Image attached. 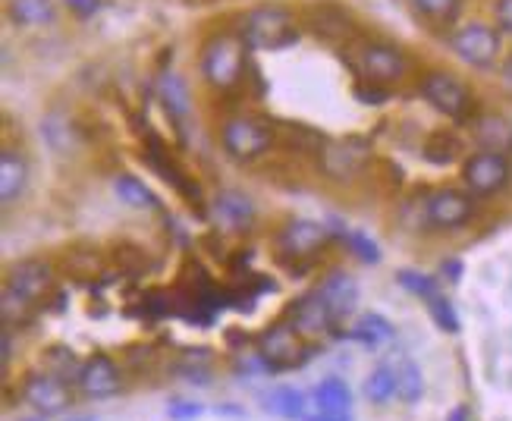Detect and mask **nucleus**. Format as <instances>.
I'll return each mask as SVG.
<instances>
[{"instance_id": "nucleus-1", "label": "nucleus", "mask_w": 512, "mask_h": 421, "mask_svg": "<svg viewBox=\"0 0 512 421\" xmlns=\"http://www.w3.org/2000/svg\"><path fill=\"white\" fill-rule=\"evenodd\" d=\"M54 286V274H51V264H44L38 258H26V261H16L13 268L7 271V283H4V324H19L26 321L35 305L51 293Z\"/></svg>"}, {"instance_id": "nucleus-2", "label": "nucleus", "mask_w": 512, "mask_h": 421, "mask_svg": "<svg viewBox=\"0 0 512 421\" xmlns=\"http://www.w3.org/2000/svg\"><path fill=\"white\" fill-rule=\"evenodd\" d=\"M246 54L249 44L242 32H217L205 41L202 48V76L208 85L227 92V88L239 85L246 76Z\"/></svg>"}, {"instance_id": "nucleus-3", "label": "nucleus", "mask_w": 512, "mask_h": 421, "mask_svg": "<svg viewBox=\"0 0 512 421\" xmlns=\"http://www.w3.org/2000/svg\"><path fill=\"white\" fill-rule=\"evenodd\" d=\"M242 38L249 51H283L299 41L296 16L283 7H258L242 19Z\"/></svg>"}, {"instance_id": "nucleus-4", "label": "nucleus", "mask_w": 512, "mask_h": 421, "mask_svg": "<svg viewBox=\"0 0 512 421\" xmlns=\"http://www.w3.org/2000/svg\"><path fill=\"white\" fill-rule=\"evenodd\" d=\"M418 92H421V98H425L437 110V114H443L453 123H465V120L472 117V110H475L472 92L453 73H443V70L428 73L425 79H421Z\"/></svg>"}, {"instance_id": "nucleus-5", "label": "nucleus", "mask_w": 512, "mask_h": 421, "mask_svg": "<svg viewBox=\"0 0 512 421\" xmlns=\"http://www.w3.org/2000/svg\"><path fill=\"white\" fill-rule=\"evenodd\" d=\"M450 48L462 63L475 66V70H487V66L497 63L503 48L500 29L487 26V22H465L450 35Z\"/></svg>"}, {"instance_id": "nucleus-6", "label": "nucleus", "mask_w": 512, "mask_h": 421, "mask_svg": "<svg viewBox=\"0 0 512 421\" xmlns=\"http://www.w3.org/2000/svg\"><path fill=\"white\" fill-rule=\"evenodd\" d=\"M220 142H224L227 154L233 161H255L261 154L271 148L274 136H271V126L258 117H230L220 129Z\"/></svg>"}, {"instance_id": "nucleus-7", "label": "nucleus", "mask_w": 512, "mask_h": 421, "mask_svg": "<svg viewBox=\"0 0 512 421\" xmlns=\"http://www.w3.org/2000/svg\"><path fill=\"white\" fill-rule=\"evenodd\" d=\"M509 180H512L509 154L478 148L472 158H465V164H462V183L472 195H494V192L506 189Z\"/></svg>"}, {"instance_id": "nucleus-8", "label": "nucleus", "mask_w": 512, "mask_h": 421, "mask_svg": "<svg viewBox=\"0 0 512 421\" xmlns=\"http://www.w3.org/2000/svg\"><path fill=\"white\" fill-rule=\"evenodd\" d=\"M475 214V195L459 189H440L425 202V220L434 230H459Z\"/></svg>"}, {"instance_id": "nucleus-9", "label": "nucleus", "mask_w": 512, "mask_h": 421, "mask_svg": "<svg viewBox=\"0 0 512 421\" xmlns=\"http://www.w3.org/2000/svg\"><path fill=\"white\" fill-rule=\"evenodd\" d=\"M22 396H26V403L44 418L63 415L73 403V393H70V387H66V381L57 378V374H51V371L29 374L26 387H22Z\"/></svg>"}, {"instance_id": "nucleus-10", "label": "nucleus", "mask_w": 512, "mask_h": 421, "mask_svg": "<svg viewBox=\"0 0 512 421\" xmlns=\"http://www.w3.org/2000/svg\"><path fill=\"white\" fill-rule=\"evenodd\" d=\"M211 217H214V224L224 230V233H242V230H249L252 227V220H255V205H252V198L246 192H239V189H224V192H217L214 195V202H211Z\"/></svg>"}, {"instance_id": "nucleus-11", "label": "nucleus", "mask_w": 512, "mask_h": 421, "mask_svg": "<svg viewBox=\"0 0 512 421\" xmlns=\"http://www.w3.org/2000/svg\"><path fill=\"white\" fill-rule=\"evenodd\" d=\"M359 66L368 82H396L406 76L409 60L399 48H390V44H365L359 54Z\"/></svg>"}, {"instance_id": "nucleus-12", "label": "nucleus", "mask_w": 512, "mask_h": 421, "mask_svg": "<svg viewBox=\"0 0 512 421\" xmlns=\"http://www.w3.org/2000/svg\"><path fill=\"white\" fill-rule=\"evenodd\" d=\"M330 227L327 224H321V220H308V217H299V220H293V224H286L283 227V233H280V249L286 252V255H296V258H302V255H315V252H321L327 242H330Z\"/></svg>"}, {"instance_id": "nucleus-13", "label": "nucleus", "mask_w": 512, "mask_h": 421, "mask_svg": "<svg viewBox=\"0 0 512 421\" xmlns=\"http://www.w3.org/2000/svg\"><path fill=\"white\" fill-rule=\"evenodd\" d=\"M299 330L293 324H274L271 330L261 334V356L271 371H283L299 365Z\"/></svg>"}, {"instance_id": "nucleus-14", "label": "nucleus", "mask_w": 512, "mask_h": 421, "mask_svg": "<svg viewBox=\"0 0 512 421\" xmlns=\"http://www.w3.org/2000/svg\"><path fill=\"white\" fill-rule=\"evenodd\" d=\"M76 384L85 396H92V400H107V396H114L120 390V368L110 356H92L82 362Z\"/></svg>"}, {"instance_id": "nucleus-15", "label": "nucleus", "mask_w": 512, "mask_h": 421, "mask_svg": "<svg viewBox=\"0 0 512 421\" xmlns=\"http://www.w3.org/2000/svg\"><path fill=\"white\" fill-rule=\"evenodd\" d=\"M29 189V161L16 148H4L0 154V202L13 208Z\"/></svg>"}, {"instance_id": "nucleus-16", "label": "nucleus", "mask_w": 512, "mask_h": 421, "mask_svg": "<svg viewBox=\"0 0 512 421\" xmlns=\"http://www.w3.org/2000/svg\"><path fill=\"white\" fill-rule=\"evenodd\" d=\"M318 293L324 296L327 308H330V315L333 321H340L346 315L355 312V305H359V283H355L346 271H333L321 286H318Z\"/></svg>"}, {"instance_id": "nucleus-17", "label": "nucleus", "mask_w": 512, "mask_h": 421, "mask_svg": "<svg viewBox=\"0 0 512 421\" xmlns=\"http://www.w3.org/2000/svg\"><path fill=\"white\" fill-rule=\"evenodd\" d=\"M289 315H293V327L299 330V334H305V337H318V334H324V330L333 324L330 308H327V302H324V296L318 290L302 296L293 305V312H289Z\"/></svg>"}, {"instance_id": "nucleus-18", "label": "nucleus", "mask_w": 512, "mask_h": 421, "mask_svg": "<svg viewBox=\"0 0 512 421\" xmlns=\"http://www.w3.org/2000/svg\"><path fill=\"white\" fill-rule=\"evenodd\" d=\"M472 136L481 151L512 154V123L503 114H481L472 123Z\"/></svg>"}, {"instance_id": "nucleus-19", "label": "nucleus", "mask_w": 512, "mask_h": 421, "mask_svg": "<svg viewBox=\"0 0 512 421\" xmlns=\"http://www.w3.org/2000/svg\"><path fill=\"white\" fill-rule=\"evenodd\" d=\"M264 412L286 418V421H302L305 412H308L305 393L296 390V387H274L271 393L264 396Z\"/></svg>"}, {"instance_id": "nucleus-20", "label": "nucleus", "mask_w": 512, "mask_h": 421, "mask_svg": "<svg viewBox=\"0 0 512 421\" xmlns=\"http://www.w3.org/2000/svg\"><path fill=\"white\" fill-rule=\"evenodd\" d=\"M10 19L16 26L41 29L57 19V7L54 0H10Z\"/></svg>"}, {"instance_id": "nucleus-21", "label": "nucleus", "mask_w": 512, "mask_h": 421, "mask_svg": "<svg viewBox=\"0 0 512 421\" xmlns=\"http://www.w3.org/2000/svg\"><path fill=\"white\" fill-rule=\"evenodd\" d=\"M396 374V396L403 403H418L425 396V378H421V368L409 359V356H396V362L390 365Z\"/></svg>"}, {"instance_id": "nucleus-22", "label": "nucleus", "mask_w": 512, "mask_h": 421, "mask_svg": "<svg viewBox=\"0 0 512 421\" xmlns=\"http://www.w3.org/2000/svg\"><path fill=\"white\" fill-rule=\"evenodd\" d=\"M158 95H161V101H164V107H167V114L173 117V120H186L189 117V110H192V104H189V88H186V82L176 76V73H164L161 76V82H158Z\"/></svg>"}, {"instance_id": "nucleus-23", "label": "nucleus", "mask_w": 512, "mask_h": 421, "mask_svg": "<svg viewBox=\"0 0 512 421\" xmlns=\"http://www.w3.org/2000/svg\"><path fill=\"white\" fill-rule=\"evenodd\" d=\"M311 400H315V406L324 409V412H349V406H352V390L340 378H324L315 387V393H311Z\"/></svg>"}, {"instance_id": "nucleus-24", "label": "nucleus", "mask_w": 512, "mask_h": 421, "mask_svg": "<svg viewBox=\"0 0 512 421\" xmlns=\"http://www.w3.org/2000/svg\"><path fill=\"white\" fill-rule=\"evenodd\" d=\"M114 192H117V198H120L123 205L139 208V211H145V208H158V205H161V202H158V195H154L142 180H136V176H129V173L117 176V180H114Z\"/></svg>"}, {"instance_id": "nucleus-25", "label": "nucleus", "mask_w": 512, "mask_h": 421, "mask_svg": "<svg viewBox=\"0 0 512 421\" xmlns=\"http://www.w3.org/2000/svg\"><path fill=\"white\" fill-rule=\"evenodd\" d=\"M393 324L384 318V315H377V312H371V315H362L359 318V324H355V330H352V340H359V343H365V346H381V343H387V340H393Z\"/></svg>"}, {"instance_id": "nucleus-26", "label": "nucleus", "mask_w": 512, "mask_h": 421, "mask_svg": "<svg viewBox=\"0 0 512 421\" xmlns=\"http://www.w3.org/2000/svg\"><path fill=\"white\" fill-rule=\"evenodd\" d=\"M365 396L374 406H387L396 396V374L390 365H377L365 378Z\"/></svg>"}, {"instance_id": "nucleus-27", "label": "nucleus", "mask_w": 512, "mask_h": 421, "mask_svg": "<svg viewBox=\"0 0 512 421\" xmlns=\"http://www.w3.org/2000/svg\"><path fill=\"white\" fill-rule=\"evenodd\" d=\"M409 7L421 19H431V22H440V26H447V22H453L459 16L462 0H409Z\"/></svg>"}, {"instance_id": "nucleus-28", "label": "nucleus", "mask_w": 512, "mask_h": 421, "mask_svg": "<svg viewBox=\"0 0 512 421\" xmlns=\"http://www.w3.org/2000/svg\"><path fill=\"white\" fill-rule=\"evenodd\" d=\"M459 151H462V145H459V139L453 136V132H434V136L428 139V145H425V158L431 164H450V161L459 158Z\"/></svg>"}, {"instance_id": "nucleus-29", "label": "nucleus", "mask_w": 512, "mask_h": 421, "mask_svg": "<svg viewBox=\"0 0 512 421\" xmlns=\"http://www.w3.org/2000/svg\"><path fill=\"white\" fill-rule=\"evenodd\" d=\"M343 242H346V249L355 258H359V261H365V264H377V261H381V249H377V242L371 236H365L359 230H346L343 233Z\"/></svg>"}, {"instance_id": "nucleus-30", "label": "nucleus", "mask_w": 512, "mask_h": 421, "mask_svg": "<svg viewBox=\"0 0 512 421\" xmlns=\"http://www.w3.org/2000/svg\"><path fill=\"white\" fill-rule=\"evenodd\" d=\"M396 280H399V286L403 290H409L412 296H418V299H434L440 290H437V280L434 277H428V274H418V271H399L396 274Z\"/></svg>"}, {"instance_id": "nucleus-31", "label": "nucleus", "mask_w": 512, "mask_h": 421, "mask_svg": "<svg viewBox=\"0 0 512 421\" xmlns=\"http://www.w3.org/2000/svg\"><path fill=\"white\" fill-rule=\"evenodd\" d=\"M428 312H431V318H434V324L440 330H447V334H459V315H456V308H453V302L447 296L437 293L434 299H428Z\"/></svg>"}, {"instance_id": "nucleus-32", "label": "nucleus", "mask_w": 512, "mask_h": 421, "mask_svg": "<svg viewBox=\"0 0 512 421\" xmlns=\"http://www.w3.org/2000/svg\"><path fill=\"white\" fill-rule=\"evenodd\" d=\"M202 412H205V406H202V403H186V400L173 403V406L167 409V415H170L173 421H192V418H198Z\"/></svg>"}, {"instance_id": "nucleus-33", "label": "nucleus", "mask_w": 512, "mask_h": 421, "mask_svg": "<svg viewBox=\"0 0 512 421\" xmlns=\"http://www.w3.org/2000/svg\"><path fill=\"white\" fill-rule=\"evenodd\" d=\"M494 19H497V29L503 35H512V0H497V4H494Z\"/></svg>"}, {"instance_id": "nucleus-34", "label": "nucleus", "mask_w": 512, "mask_h": 421, "mask_svg": "<svg viewBox=\"0 0 512 421\" xmlns=\"http://www.w3.org/2000/svg\"><path fill=\"white\" fill-rule=\"evenodd\" d=\"M377 85V82H374ZM365 88V85H355V98H362V104H384L387 101V92H381V88Z\"/></svg>"}, {"instance_id": "nucleus-35", "label": "nucleus", "mask_w": 512, "mask_h": 421, "mask_svg": "<svg viewBox=\"0 0 512 421\" xmlns=\"http://www.w3.org/2000/svg\"><path fill=\"white\" fill-rule=\"evenodd\" d=\"M311 406H315V403H311ZM302 421H352V415L349 412H324V409L315 406V412H305Z\"/></svg>"}, {"instance_id": "nucleus-36", "label": "nucleus", "mask_w": 512, "mask_h": 421, "mask_svg": "<svg viewBox=\"0 0 512 421\" xmlns=\"http://www.w3.org/2000/svg\"><path fill=\"white\" fill-rule=\"evenodd\" d=\"M66 7L76 10L79 16H92L98 10V0H66Z\"/></svg>"}, {"instance_id": "nucleus-37", "label": "nucleus", "mask_w": 512, "mask_h": 421, "mask_svg": "<svg viewBox=\"0 0 512 421\" xmlns=\"http://www.w3.org/2000/svg\"><path fill=\"white\" fill-rule=\"evenodd\" d=\"M10 356H13V334H10V324L4 327V371L10 368Z\"/></svg>"}, {"instance_id": "nucleus-38", "label": "nucleus", "mask_w": 512, "mask_h": 421, "mask_svg": "<svg viewBox=\"0 0 512 421\" xmlns=\"http://www.w3.org/2000/svg\"><path fill=\"white\" fill-rule=\"evenodd\" d=\"M443 274H453V280H459L462 264H459V261H447V264H443Z\"/></svg>"}, {"instance_id": "nucleus-39", "label": "nucleus", "mask_w": 512, "mask_h": 421, "mask_svg": "<svg viewBox=\"0 0 512 421\" xmlns=\"http://www.w3.org/2000/svg\"><path fill=\"white\" fill-rule=\"evenodd\" d=\"M447 421H469V409H465V406H456V409L450 412Z\"/></svg>"}, {"instance_id": "nucleus-40", "label": "nucleus", "mask_w": 512, "mask_h": 421, "mask_svg": "<svg viewBox=\"0 0 512 421\" xmlns=\"http://www.w3.org/2000/svg\"><path fill=\"white\" fill-rule=\"evenodd\" d=\"M503 79H506V85L512 88V57H509V60L503 63Z\"/></svg>"}, {"instance_id": "nucleus-41", "label": "nucleus", "mask_w": 512, "mask_h": 421, "mask_svg": "<svg viewBox=\"0 0 512 421\" xmlns=\"http://www.w3.org/2000/svg\"><path fill=\"white\" fill-rule=\"evenodd\" d=\"M66 421H98V418H95L92 412H82V415H70Z\"/></svg>"}, {"instance_id": "nucleus-42", "label": "nucleus", "mask_w": 512, "mask_h": 421, "mask_svg": "<svg viewBox=\"0 0 512 421\" xmlns=\"http://www.w3.org/2000/svg\"><path fill=\"white\" fill-rule=\"evenodd\" d=\"M217 415H242L239 409H230V406H217Z\"/></svg>"}, {"instance_id": "nucleus-43", "label": "nucleus", "mask_w": 512, "mask_h": 421, "mask_svg": "<svg viewBox=\"0 0 512 421\" xmlns=\"http://www.w3.org/2000/svg\"><path fill=\"white\" fill-rule=\"evenodd\" d=\"M19 421H44V418H19Z\"/></svg>"}]
</instances>
